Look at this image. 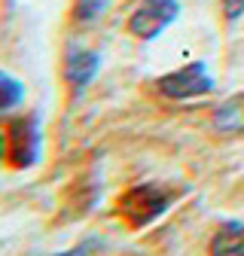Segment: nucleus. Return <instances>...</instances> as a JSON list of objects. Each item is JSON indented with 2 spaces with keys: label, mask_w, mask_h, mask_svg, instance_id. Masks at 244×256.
Returning a JSON list of instances; mask_svg holds the SVG:
<instances>
[{
  "label": "nucleus",
  "mask_w": 244,
  "mask_h": 256,
  "mask_svg": "<svg viewBox=\"0 0 244 256\" xmlns=\"http://www.w3.org/2000/svg\"><path fill=\"white\" fill-rule=\"evenodd\" d=\"M220 12L226 24H235L244 18V0H220Z\"/></svg>",
  "instance_id": "11"
},
{
  "label": "nucleus",
  "mask_w": 244,
  "mask_h": 256,
  "mask_svg": "<svg viewBox=\"0 0 244 256\" xmlns=\"http://www.w3.org/2000/svg\"><path fill=\"white\" fill-rule=\"evenodd\" d=\"M180 0H140L126 22V30L140 43H152L180 18Z\"/></svg>",
  "instance_id": "4"
},
{
  "label": "nucleus",
  "mask_w": 244,
  "mask_h": 256,
  "mask_svg": "<svg viewBox=\"0 0 244 256\" xmlns=\"http://www.w3.org/2000/svg\"><path fill=\"white\" fill-rule=\"evenodd\" d=\"M24 94H28V88H24V82H22L18 76L0 70V113L18 110V107L24 104Z\"/></svg>",
  "instance_id": "9"
},
{
  "label": "nucleus",
  "mask_w": 244,
  "mask_h": 256,
  "mask_svg": "<svg viewBox=\"0 0 244 256\" xmlns=\"http://www.w3.org/2000/svg\"><path fill=\"white\" fill-rule=\"evenodd\" d=\"M6 162V128L0 125V165Z\"/></svg>",
  "instance_id": "13"
},
{
  "label": "nucleus",
  "mask_w": 244,
  "mask_h": 256,
  "mask_svg": "<svg viewBox=\"0 0 244 256\" xmlns=\"http://www.w3.org/2000/svg\"><path fill=\"white\" fill-rule=\"evenodd\" d=\"M101 198V174L98 171H82L61 196V222L82 220Z\"/></svg>",
  "instance_id": "6"
},
{
  "label": "nucleus",
  "mask_w": 244,
  "mask_h": 256,
  "mask_svg": "<svg viewBox=\"0 0 244 256\" xmlns=\"http://www.w3.org/2000/svg\"><path fill=\"white\" fill-rule=\"evenodd\" d=\"M6 168L12 171H30L43 162V116L40 113H18L6 119Z\"/></svg>",
  "instance_id": "2"
},
{
  "label": "nucleus",
  "mask_w": 244,
  "mask_h": 256,
  "mask_svg": "<svg viewBox=\"0 0 244 256\" xmlns=\"http://www.w3.org/2000/svg\"><path fill=\"white\" fill-rule=\"evenodd\" d=\"M180 196H183V186H174V183H156V180L134 183L116 196L113 214L126 222L128 232H144L156 220H162Z\"/></svg>",
  "instance_id": "1"
},
{
  "label": "nucleus",
  "mask_w": 244,
  "mask_h": 256,
  "mask_svg": "<svg viewBox=\"0 0 244 256\" xmlns=\"http://www.w3.org/2000/svg\"><path fill=\"white\" fill-rule=\"evenodd\" d=\"M113 6V0H70V22L76 28L98 24Z\"/></svg>",
  "instance_id": "8"
},
{
  "label": "nucleus",
  "mask_w": 244,
  "mask_h": 256,
  "mask_svg": "<svg viewBox=\"0 0 244 256\" xmlns=\"http://www.w3.org/2000/svg\"><path fill=\"white\" fill-rule=\"evenodd\" d=\"M101 64H104V58L98 49L70 43L64 49V55H61V80H64V86L70 92H86L101 74Z\"/></svg>",
  "instance_id": "5"
},
{
  "label": "nucleus",
  "mask_w": 244,
  "mask_h": 256,
  "mask_svg": "<svg viewBox=\"0 0 244 256\" xmlns=\"http://www.w3.org/2000/svg\"><path fill=\"white\" fill-rule=\"evenodd\" d=\"M208 256H244V220H223L208 241Z\"/></svg>",
  "instance_id": "7"
},
{
  "label": "nucleus",
  "mask_w": 244,
  "mask_h": 256,
  "mask_svg": "<svg viewBox=\"0 0 244 256\" xmlns=\"http://www.w3.org/2000/svg\"><path fill=\"white\" fill-rule=\"evenodd\" d=\"M101 244L92 238V241H82V244H76V247H68V250H58V253H49V256H95V250H98Z\"/></svg>",
  "instance_id": "12"
},
{
  "label": "nucleus",
  "mask_w": 244,
  "mask_h": 256,
  "mask_svg": "<svg viewBox=\"0 0 244 256\" xmlns=\"http://www.w3.org/2000/svg\"><path fill=\"white\" fill-rule=\"evenodd\" d=\"M214 119H217L220 132H235V128H241V122H244V94H235L226 104H220Z\"/></svg>",
  "instance_id": "10"
},
{
  "label": "nucleus",
  "mask_w": 244,
  "mask_h": 256,
  "mask_svg": "<svg viewBox=\"0 0 244 256\" xmlns=\"http://www.w3.org/2000/svg\"><path fill=\"white\" fill-rule=\"evenodd\" d=\"M152 88H156L165 101H196V98H204V94H210L217 88V80H214V74L208 70L204 61H190L177 70H168V74L156 76Z\"/></svg>",
  "instance_id": "3"
}]
</instances>
